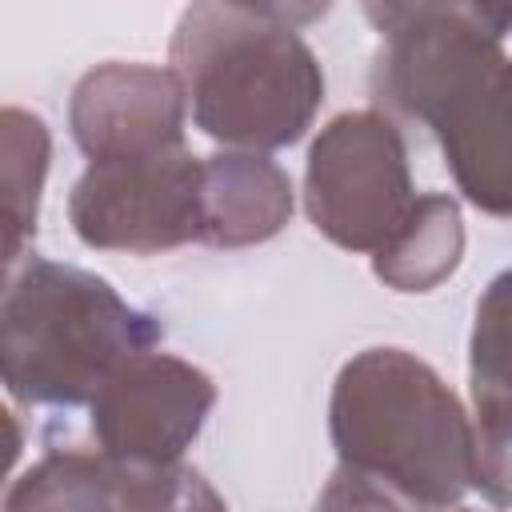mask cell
<instances>
[{
	"label": "cell",
	"mask_w": 512,
	"mask_h": 512,
	"mask_svg": "<svg viewBox=\"0 0 512 512\" xmlns=\"http://www.w3.org/2000/svg\"><path fill=\"white\" fill-rule=\"evenodd\" d=\"M380 48L376 112L424 124L468 204L512 216V8L492 4H364Z\"/></svg>",
	"instance_id": "cell-1"
},
{
	"label": "cell",
	"mask_w": 512,
	"mask_h": 512,
	"mask_svg": "<svg viewBox=\"0 0 512 512\" xmlns=\"http://www.w3.org/2000/svg\"><path fill=\"white\" fill-rule=\"evenodd\" d=\"M316 16L324 8L188 4L168 60L192 124L228 152L268 156L296 144L324 104V68L300 36V24Z\"/></svg>",
	"instance_id": "cell-2"
},
{
	"label": "cell",
	"mask_w": 512,
	"mask_h": 512,
	"mask_svg": "<svg viewBox=\"0 0 512 512\" xmlns=\"http://www.w3.org/2000/svg\"><path fill=\"white\" fill-rule=\"evenodd\" d=\"M328 432L340 468L372 480L408 512H448L476 488V420L408 348H364L336 372Z\"/></svg>",
	"instance_id": "cell-3"
},
{
	"label": "cell",
	"mask_w": 512,
	"mask_h": 512,
	"mask_svg": "<svg viewBox=\"0 0 512 512\" xmlns=\"http://www.w3.org/2000/svg\"><path fill=\"white\" fill-rule=\"evenodd\" d=\"M160 320L132 308L104 276L24 256L8 268L0 304V376L12 400L40 408L92 404L136 352L156 348Z\"/></svg>",
	"instance_id": "cell-4"
},
{
	"label": "cell",
	"mask_w": 512,
	"mask_h": 512,
	"mask_svg": "<svg viewBox=\"0 0 512 512\" xmlns=\"http://www.w3.org/2000/svg\"><path fill=\"white\" fill-rule=\"evenodd\" d=\"M304 208L336 248L376 256L416 208L408 144L396 120L376 108L332 116L308 148Z\"/></svg>",
	"instance_id": "cell-5"
},
{
	"label": "cell",
	"mask_w": 512,
	"mask_h": 512,
	"mask_svg": "<svg viewBox=\"0 0 512 512\" xmlns=\"http://www.w3.org/2000/svg\"><path fill=\"white\" fill-rule=\"evenodd\" d=\"M80 244L96 252L156 256L200 240L204 156L184 148L92 160L68 196Z\"/></svg>",
	"instance_id": "cell-6"
},
{
	"label": "cell",
	"mask_w": 512,
	"mask_h": 512,
	"mask_svg": "<svg viewBox=\"0 0 512 512\" xmlns=\"http://www.w3.org/2000/svg\"><path fill=\"white\" fill-rule=\"evenodd\" d=\"M216 404V384L204 368L172 352L128 356L92 396L88 424L96 448L136 464H176L200 436Z\"/></svg>",
	"instance_id": "cell-7"
},
{
	"label": "cell",
	"mask_w": 512,
	"mask_h": 512,
	"mask_svg": "<svg viewBox=\"0 0 512 512\" xmlns=\"http://www.w3.org/2000/svg\"><path fill=\"white\" fill-rule=\"evenodd\" d=\"M4 512H228V504L184 460L136 464L100 448H52L12 480Z\"/></svg>",
	"instance_id": "cell-8"
},
{
	"label": "cell",
	"mask_w": 512,
	"mask_h": 512,
	"mask_svg": "<svg viewBox=\"0 0 512 512\" xmlns=\"http://www.w3.org/2000/svg\"><path fill=\"white\" fill-rule=\"evenodd\" d=\"M184 124V84L172 68L144 60H108L88 68L68 100V128L88 164L184 148Z\"/></svg>",
	"instance_id": "cell-9"
},
{
	"label": "cell",
	"mask_w": 512,
	"mask_h": 512,
	"mask_svg": "<svg viewBox=\"0 0 512 512\" xmlns=\"http://www.w3.org/2000/svg\"><path fill=\"white\" fill-rule=\"evenodd\" d=\"M292 220V180L260 152L204 156V224L200 244L248 248L272 240Z\"/></svg>",
	"instance_id": "cell-10"
},
{
	"label": "cell",
	"mask_w": 512,
	"mask_h": 512,
	"mask_svg": "<svg viewBox=\"0 0 512 512\" xmlns=\"http://www.w3.org/2000/svg\"><path fill=\"white\" fill-rule=\"evenodd\" d=\"M464 260V220L460 204L448 192L416 196L404 228L372 256L376 280L392 292H432L440 288Z\"/></svg>",
	"instance_id": "cell-11"
},
{
	"label": "cell",
	"mask_w": 512,
	"mask_h": 512,
	"mask_svg": "<svg viewBox=\"0 0 512 512\" xmlns=\"http://www.w3.org/2000/svg\"><path fill=\"white\" fill-rule=\"evenodd\" d=\"M0 132H4V264L12 268L24 260V244L36 232L52 136L36 112L16 104L4 108Z\"/></svg>",
	"instance_id": "cell-12"
},
{
	"label": "cell",
	"mask_w": 512,
	"mask_h": 512,
	"mask_svg": "<svg viewBox=\"0 0 512 512\" xmlns=\"http://www.w3.org/2000/svg\"><path fill=\"white\" fill-rule=\"evenodd\" d=\"M468 376H472V392L512 384V268H504L476 300Z\"/></svg>",
	"instance_id": "cell-13"
},
{
	"label": "cell",
	"mask_w": 512,
	"mask_h": 512,
	"mask_svg": "<svg viewBox=\"0 0 512 512\" xmlns=\"http://www.w3.org/2000/svg\"><path fill=\"white\" fill-rule=\"evenodd\" d=\"M476 404V444H480V472L476 488L500 504L512 508V384L472 392Z\"/></svg>",
	"instance_id": "cell-14"
},
{
	"label": "cell",
	"mask_w": 512,
	"mask_h": 512,
	"mask_svg": "<svg viewBox=\"0 0 512 512\" xmlns=\"http://www.w3.org/2000/svg\"><path fill=\"white\" fill-rule=\"evenodd\" d=\"M312 512H408V508L396 496H388L384 488H376L372 480H364L348 468H336Z\"/></svg>",
	"instance_id": "cell-15"
},
{
	"label": "cell",
	"mask_w": 512,
	"mask_h": 512,
	"mask_svg": "<svg viewBox=\"0 0 512 512\" xmlns=\"http://www.w3.org/2000/svg\"><path fill=\"white\" fill-rule=\"evenodd\" d=\"M456 512H476V508H456Z\"/></svg>",
	"instance_id": "cell-16"
}]
</instances>
